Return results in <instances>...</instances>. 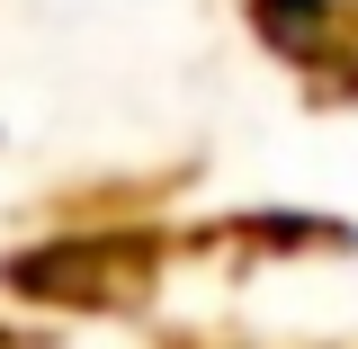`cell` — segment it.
Here are the masks:
<instances>
[{"label":"cell","instance_id":"cell-1","mask_svg":"<svg viewBox=\"0 0 358 349\" xmlns=\"http://www.w3.org/2000/svg\"><path fill=\"white\" fill-rule=\"evenodd\" d=\"M242 27L313 108H358V0H242Z\"/></svg>","mask_w":358,"mask_h":349},{"label":"cell","instance_id":"cell-2","mask_svg":"<svg viewBox=\"0 0 358 349\" xmlns=\"http://www.w3.org/2000/svg\"><path fill=\"white\" fill-rule=\"evenodd\" d=\"M0 349H27V341H9V332H0Z\"/></svg>","mask_w":358,"mask_h":349}]
</instances>
